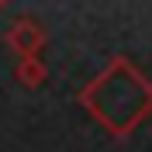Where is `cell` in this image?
<instances>
[{
  "instance_id": "cell-1",
  "label": "cell",
  "mask_w": 152,
  "mask_h": 152,
  "mask_svg": "<svg viewBox=\"0 0 152 152\" xmlns=\"http://www.w3.org/2000/svg\"><path fill=\"white\" fill-rule=\"evenodd\" d=\"M80 104L111 135L124 138L152 111V86L128 59H114L94 83H86L80 90Z\"/></svg>"
},
{
  "instance_id": "cell-2",
  "label": "cell",
  "mask_w": 152,
  "mask_h": 152,
  "mask_svg": "<svg viewBox=\"0 0 152 152\" xmlns=\"http://www.w3.org/2000/svg\"><path fill=\"white\" fill-rule=\"evenodd\" d=\"M7 45H10V52H14L18 59H35L38 52H42V45H45V31H42L38 21L18 18L7 28Z\"/></svg>"
},
{
  "instance_id": "cell-3",
  "label": "cell",
  "mask_w": 152,
  "mask_h": 152,
  "mask_svg": "<svg viewBox=\"0 0 152 152\" xmlns=\"http://www.w3.org/2000/svg\"><path fill=\"white\" fill-rule=\"evenodd\" d=\"M14 76H18L21 86H42L45 83V62L42 59H18V69H14Z\"/></svg>"
},
{
  "instance_id": "cell-4",
  "label": "cell",
  "mask_w": 152,
  "mask_h": 152,
  "mask_svg": "<svg viewBox=\"0 0 152 152\" xmlns=\"http://www.w3.org/2000/svg\"><path fill=\"white\" fill-rule=\"evenodd\" d=\"M0 10H4V0H0Z\"/></svg>"
}]
</instances>
